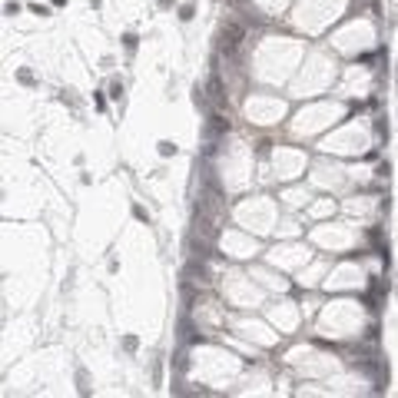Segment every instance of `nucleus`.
Segmentation results:
<instances>
[{"label": "nucleus", "instance_id": "1", "mask_svg": "<svg viewBox=\"0 0 398 398\" xmlns=\"http://www.w3.org/2000/svg\"><path fill=\"white\" fill-rule=\"evenodd\" d=\"M242 40H246V27L229 20L226 27H223V53H226V57H232V53L239 50V43H242Z\"/></svg>", "mask_w": 398, "mask_h": 398}, {"label": "nucleus", "instance_id": "2", "mask_svg": "<svg viewBox=\"0 0 398 398\" xmlns=\"http://www.w3.org/2000/svg\"><path fill=\"white\" fill-rule=\"evenodd\" d=\"M209 100H212V106H226V87H223V80H219V73H212V80H209L206 87Z\"/></svg>", "mask_w": 398, "mask_h": 398}, {"label": "nucleus", "instance_id": "3", "mask_svg": "<svg viewBox=\"0 0 398 398\" xmlns=\"http://www.w3.org/2000/svg\"><path fill=\"white\" fill-rule=\"evenodd\" d=\"M159 153H163V156H173L176 146H173V143H159Z\"/></svg>", "mask_w": 398, "mask_h": 398}, {"label": "nucleus", "instance_id": "4", "mask_svg": "<svg viewBox=\"0 0 398 398\" xmlns=\"http://www.w3.org/2000/svg\"><path fill=\"white\" fill-rule=\"evenodd\" d=\"M192 17V7L186 3V7H179V20H190Z\"/></svg>", "mask_w": 398, "mask_h": 398}, {"label": "nucleus", "instance_id": "5", "mask_svg": "<svg viewBox=\"0 0 398 398\" xmlns=\"http://www.w3.org/2000/svg\"><path fill=\"white\" fill-rule=\"evenodd\" d=\"M123 43H126V50H136V37H133V34H126V37H123Z\"/></svg>", "mask_w": 398, "mask_h": 398}, {"label": "nucleus", "instance_id": "6", "mask_svg": "<svg viewBox=\"0 0 398 398\" xmlns=\"http://www.w3.org/2000/svg\"><path fill=\"white\" fill-rule=\"evenodd\" d=\"M159 3H163V7H170V3H173V0H159Z\"/></svg>", "mask_w": 398, "mask_h": 398}]
</instances>
